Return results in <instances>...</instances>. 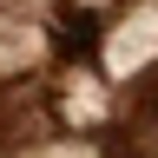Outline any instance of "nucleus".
I'll list each match as a JSON object with an SVG mask.
<instances>
[{
  "label": "nucleus",
  "instance_id": "f03ea898",
  "mask_svg": "<svg viewBox=\"0 0 158 158\" xmlns=\"http://www.w3.org/2000/svg\"><path fill=\"white\" fill-rule=\"evenodd\" d=\"M33 59H40V27H33V13L20 7V0H0V79L27 73Z\"/></svg>",
  "mask_w": 158,
  "mask_h": 158
},
{
  "label": "nucleus",
  "instance_id": "f257e3e1",
  "mask_svg": "<svg viewBox=\"0 0 158 158\" xmlns=\"http://www.w3.org/2000/svg\"><path fill=\"white\" fill-rule=\"evenodd\" d=\"M112 158H158V66L138 79V92L125 106V125L112 138Z\"/></svg>",
  "mask_w": 158,
  "mask_h": 158
}]
</instances>
